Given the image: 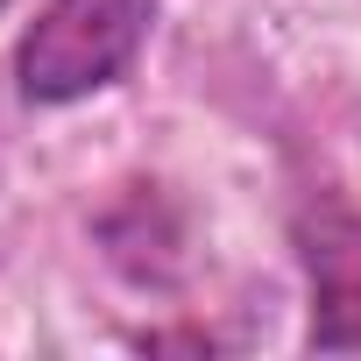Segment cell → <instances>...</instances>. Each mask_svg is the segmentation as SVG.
I'll list each match as a JSON object with an SVG mask.
<instances>
[{
  "instance_id": "obj_1",
  "label": "cell",
  "mask_w": 361,
  "mask_h": 361,
  "mask_svg": "<svg viewBox=\"0 0 361 361\" xmlns=\"http://www.w3.org/2000/svg\"><path fill=\"white\" fill-rule=\"evenodd\" d=\"M149 22H156V0H50L15 50L22 99L64 106L128 78V64L149 43Z\"/></svg>"
},
{
  "instance_id": "obj_2",
  "label": "cell",
  "mask_w": 361,
  "mask_h": 361,
  "mask_svg": "<svg viewBox=\"0 0 361 361\" xmlns=\"http://www.w3.org/2000/svg\"><path fill=\"white\" fill-rule=\"evenodd\" d=\"M298 262L312 290L305 347L319 354H361V213L319 199L298 213Z\"/></svg>"
},
{
  "instance_id": "obj_3",
  "label": "cell",
  "mask_w": 361,
  "mask_h": 361,
  "mask_svg": "<svg viewBox=\"0 0 361 361\" xmlns=\"http://www.w3.org/2000/svg\"><path fill=\"white\" fill-rule=\"evenodd\" d=\"M0 8H8V0H0Z\"/></svg>"
}]
</instances>
